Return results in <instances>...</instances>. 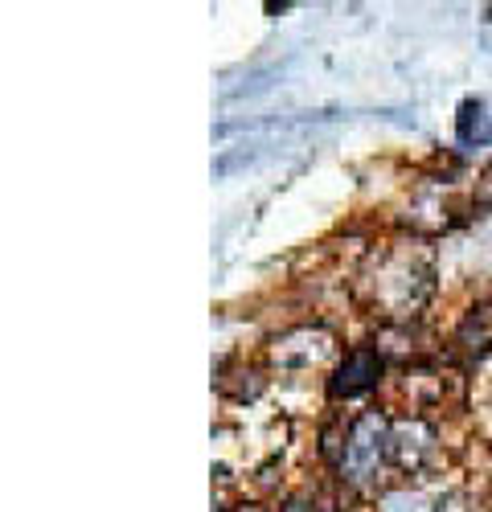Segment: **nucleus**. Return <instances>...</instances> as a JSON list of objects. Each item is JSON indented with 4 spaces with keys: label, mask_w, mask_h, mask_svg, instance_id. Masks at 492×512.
<instances>
[{
    "label": "nucleus",
    "mask_w": 492,
    "mask_h": 512,
    "mask_svg": "<svg viewBox=\"0 0 492 512\" xmlns=\"http://www.w3.org/2000/svg\"><path fill=\"white\" fill-rule=\"evenodd\" d=\"M435 291V263L419 242H390L365 259L357 275V295L365 308L406 324Z\"/></svg>",
    "instance_id": "nucleus-1"
},
{
    "label": "nucleus",
    "mask_w": 492,
    "mask_h": 512,
    "mask_svg": "<svg viewBox=\"0 0 492 512\" xmlns=\"http://www.w3.org/2000/svg\"><path fill=\"white\" fill-rule=\"evenodd\" d=\"M386 459H390V418L382 410H365L345 431L337 472L349 488H374Z\"/></svg>",
    "instance_id": "nucleus-2"
},
{
    "label": "nucleus",
    "mask_w": 492,
    "mask_h": 512,
    "mask_svg": "<svg viewBox=\"0 0 492 512\" xmlns=\"http://www.w3.org/2000/svg\"><path fill=\"white\" fill-rule=\"evenodd\" d=\"M435 455V426L423 418H394L390 422V463L398 472H423Z\"/></svg>",
    "instance_id": "nucleus-3"
},
{
    "label": "nucleus",
    "mask_w": 492,
    "mask_h": 512,
    "mask_svg": "<svg viewBox=\"0 0 492 512\" xmlns=\"http://www.w3.org/2000/svg\"><path fill=\"white\" fill-rule=\"evenodd\" d=\"M386 373V357L378 349H353L345 353V361L333 369L328 377V394L333 398H357V394H369L382 381Z\"/></svg>",
    "instance_id": "nucleus-4"
},
{
    "label": "nucleus",
    "mask_w": 492,
    "mask_h": 512,
    "mask_svg": "<svg viewBox=\"0 0 492 512\" xmlns=\"http://www.w3.org/2000/svg\"><path fill=\"white\" fill-rule=\"evenodd\" d=\"M328 353H333V332H324V328H292L271 340V361L283 369L320 365Z\"/></svg>",
    "instance_id": "nucleus-5"
},
{
    "label": "nucleus",
    "mask_w": 492,
    "mask_h": 512,
    "mask_svg": "<svg viewBox=\"0 0 492 512\" xmlns=\"http://www.w3.org/2000/svg\"><path fill=\"white\" fill-rule=\"evenodd\" d=\"M460 345L468 353H492V300L476 304L460 324Z\"/></svg>",
    "instance_id": "nucleus-6"
},
{
    "label": "nucleus",
    "mask_w": 492,
    "mask_h": 512,
    "mask_svg": "<svg viewBox=\"0 0 492 512\" xmlns=\"http://www.w3.org/2000/svg\"><path fill=\"white\" fill-rule=\"evenodd\" d=\"M279 512H341V508H337V500L328 496V492L304 488V492H296L292 500H283V508H279Z\"/></svg>",
    "instance_id": "nucleus-7"
},
{
    "label": "nucleus",
    "mask_w": 492,
    "mask_h": 512,
    "mask_svg": "<svg viewBox=\"0 0 492 512\" xmlns=\"http://www.w3.org/2000/svg\"><path fill=\"white\" fill-rule=\"evenodd\" d=\"M435 512H480L468 496H447V500H439V508Z\"/></svg>",
    "instance_id": "nucleus-8"
},
{
    "label": "nucleus",
    "mask_w": 492,
    "mask_h": 512,
    "mask_svg": "<svg viewBox=\"0 0 492 512\" xmlns=\"http://www.w3.org/2000/svg\"><path fill=\"white\" fill-rule=\"evenodd\" d=\"M226 512H267L263 504H234V508H226Z\"/></svg>",
    "instance_id": "nucleus-9"
}]
</instances>
